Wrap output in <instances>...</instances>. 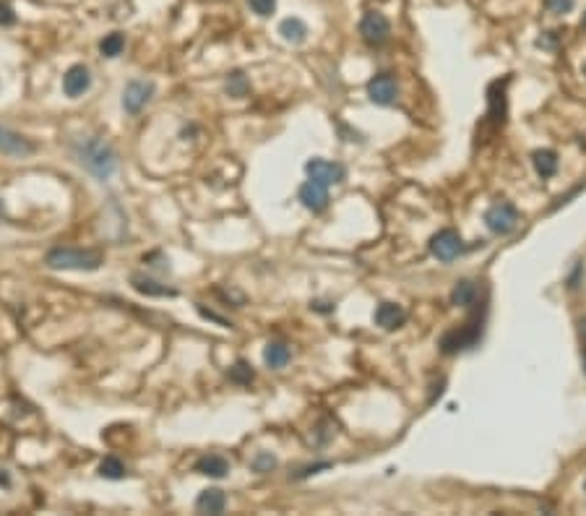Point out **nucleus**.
Here are the masks:
<instances>
[{
	"label": "nucleus",
	"mask_w": 586,
	"mask_h": 516,
	"mask_svg": "<svg viewBox=\"0 0 586 516\" xmlns=\"http://www.w3.org/2000/svg\"><path fill=\"white\" fill-rule=\"evenodd\" d=\"M360 34L370 47H381L391 34V24L381 11H367L360 21Z\"/></svg>",
	"instance_id": "nucleus-3"
},
{
	"label": "nucleus",
	"mask_w": 586,
	"mask_h": 516,
	"mask_svg": "<svg viewBox=\"0 0 586 516\" xmlns=\"http://www.w3.org/2000/svg\"><path fill=\"white\" fill-rule=\"evenodd\" d=\"M247 6H250L253 13H258V16H271L276 8V0H247Z\"/></svg>",
	"instance_id": "nucleus-28"
},
{
	"label": "nucleus",
	"mask_w": 586,
	"mask_h": 516,
	"mask_svg": "<svg viewBox=\"0 0 586 516\" xmlns=\"http://www.w3.org/2000/svg\"><path fill=\"white\" fill-rule=\"evenodd\" d=\"M196 472L198 475H206V477H227L229 472V461L224 459V456H219V454H209V456H201V459L196 461Z\"/></svg>",
	"instance_id": "nucleus-15"
},
{
	"label": "nucleus",
	"mask_w": 586,
	"mask_h": 516,
	"mask_svg": "<svg viewBox=\"0 0 586 516\" xmlns=\"http://www.w3.org/2000/svg\"><path fill=\"white\" fill-rule=\"evenodd\" d=\"M396 94H399V86H396V79L388 74H378L370 79L367 83V97L370 102H376L381 107H388L396 102Z\"/></svg>",
	"instance_id": "nucleus-7"
},
{
	"label": "nucleus",
	"mask_w": 586,
	"mask_h": 516,
	"mask_svg": "<svg viewBox=\"0 0 586 516\" xmlns=\"http://www.w3.org/2000/svg\"><path fill=\"white\" fill-rule=\"evenodd\" d=\"M407 321V311H404L402 305L396 303H381L376 308V323L381 326V329H399L402 323Z\"/></svg>",
	"instance_id": "nucleus-13"
},
{
	"label": "nucleus",
	"mask_w": 586,
	"mask_h": 516,
	"mask_svg": "<svg viewBox=\"0 0 586 516\" xmlns=\"http://www.w3.org/2000/svg\"><path fill=\"white\" fill-rule=\"evenodd\" d=\"M130 285H133L136 292H141V295H146V297H175L177 295L172 287L159 285V282L144 277V274H133V277H130Z\"/></svg>",
	"instance_id": "nucleus-14"
},
{
	"label": "nucleus",
	"mask_w": 586,
	"mask_h": 516,
	"mask_svg": "<svg viewBox=\"0 0 586 516\" xmlns=\"http://www.w3.org/2000/svg\"><path fill=\"white\" fill-rule=\"evenodd\" d=\"M229 378L235 383H250L253 381V368L247 365L245 360H240V362H235V368H229Z\"/></svg>",
	"instance_id": "nucleus-25"
},
{
	"label": "nucleus",
	"mask_w": 586,
	"mask_h": 516,
	"mask_svg": "<svg viewBox=\"0 0 586 516\" xmlns=\"http://www.w3.org/2000/svg\"><path fill=\"white\" fill-rule=\"evenodd\" d=\"M92 86V76H89V68L86 65H71L63 76V92L68 97H81L86 89Z\"/></svg>",
	"instance_id": "nucleus-12"
},
{
	"label": "nucleus",
	"mask_w": 586,
	"mask_h": 516,
	"mask_svg": "<svg viewBox=\"0 0 586 516\" xmlns=\"http://www.w3.org/2000/svg\"><path fill=\"white\" fill-rule=\"evenodd\" d=\"M0 485H6V488H8V485H11L8 475H6V472H3V470H0Z\"/></svg>",
	"instance_id": "nucleus-31"
},
{
	"label": "nucleus",
	"mask_w": 586,
	"mask_h": 516,
	"mask_svg": "<svg viewBox=\"0 0 586 516\" xmlns=\"http://www.w3.org/2000/svg\"><path fill=\"white\" fill-rule=\"evenodd\" d=\"M11 24H16V13L8 3H0V27H11Z\"/></svg>",
	"instance_id": "nucleus-29"
},
{
	"label": "nucleus",
	"mask_w": 586,
	"mask_h": 516,
	"mask_svg": "<svg viewBox=\"0 0 586 516\" xmlns=\"http://www.w3.org/2000/svg\"><path fill=\"white\" fill-rule=\"evenodd\" d=\"M151 94H154V83L151 81H141V79L130 81L125 86V92H123V110L136 115V112H141L149 104Z\"/></svg>",
	"instance_id": "nucleus-6"
},
{
	"label": "nucleus",
	"mask_w": 586,
	"mask_h": 516,
	"mask_svg": "<svg viewBox=\"0 0 586 516\" xmlns=\"http://www.w3.org/2000/svg\"><path fill=\"white\" fill-rule=\"evenodd\" d=\"M573 3L576 0H545V8L555 16H563V13H571L573 11Z\"/></svg>",
	"instance_id": "nucleus-27"
},
{
	"label": "nucleus",
	"mask_w": 586,
	"mask_h": 516,
	"mask_svg": "<svg viewBox=\"0 0 586 516\" xmlns=\"http://www.w3.org/2000/svg\"><path fill=\"white\" fill-rule=\"evenodd\" d=\"M475 300H477V285L475 282H469V279L458 282V285L454 287V292H451V303L454 305H472Z\"/></svg>",
	"instance_id": "nucleus-21"
},
{
	"label": "nucleus",
	"mask_w": 586,
	"mask_h": 516,
	"mask_svg": "<svg viewBox=\"0 0 586 516\" xmlns=\"http://www.w3.org/2000/svg\"><path fill=\"white\" fill-rule=\"evenodd\" d=\"M289 358H292V352H289V347L282 344V341H271V344H266L264 360H266V365H268V368H284V365L289 362Z\"/></svg>",
	"instance_id": "nucleus-19"
},
{
	"label": "nucleus",
	"mask_w": 586,
	"mask_h": 516,
	"mask_svg": "<svg viewBox=\"0 0 586 516\" xmlns=\"http://www.w3.org/2000/svg\"><path fill=\"white\" fill-rule=\"evenodd\" d=\"M584 370H586V355H584Z\"/></svg>",
	"instance_id": "nucleus-33"
},
{
	"label": "nucleus",
	"mask_w": 586,
	"mask_h": 516,
	"mask_svg": "<svg viewBox=\"0 0 586 516\" xmlns=\"http://www.w3.org/2000/svg\"><path fill=\"white\" fill-rule=\"evenodd\" d=\"M123 47H125V37H123L120 32H112V34H107V37L100 42V53L104 57H118L120 53H123Z\"/></svg>",
	"instance_id": "nucleus-22"
},
{
	"label": "nucleus",
	"mask_w": 586,
	"mask_h": 516,
	"mask_svg": "<svg viewBox=\"0 0 586 516\" xmlns=\"http://www.w3.org/2000/svg\"><path fill=\"white\" fill-rule=\"evenodd\" d=\"M247 89H250V83H247V79H245V74H243V71H235V74H229V79H227L229 97H245Z\"/></svg>",
	"instance_id": "nucleus-24"
},
{
	"label": "nucleus",
	"mask_w": 586,
	"mask_h": 516,
	"mask_svg": "<svg viewBox=\"0 0 586 516\" xmlns=\"http://www.w3.org/2000/svg\"><path fill=\"white\" fill-rule=\"evenodd\" d=\"M584 76H586V65H584Z\"/></svg>",
	"instance_id": "nucleus-34"
},
{
	"label": "nucleus",
	"mask_w": 586,
	"mask_h": 516,
	"mask_svg": "<svg viewBox=\"0 0 586 516\" xmlns=\"http://www.w3.org/2000/svg\"><path fill=\"white\" fill-rule=\"evenodd\" d=\"M479 339V323H464L461 329H454V332L443 334L440 339V350L446 355H454L458 350H467L475 341Z\"/></svg>",
	"instance_id": "nucleus-5"
},
{
	"label": "nucleus",
	"mask_w": 586,
	"mask_h": 516,
	"mask_svg": "<svg viewBox=\"0 0 586 516\" xmlns=\"http://www.w3.org/2000/svg\"><path fill=\"white\" fill-rule=\"evenodd\" d=\"M531 162H534V170L540 172V177H552L558 172V154L552 149H540L531 154Z\"/></svg>",
	"instance_id": "nucleus-17"
},
{
	"label": "nucleus",
	"mask_w": 586,
	"mask_h": 516,
	"mask_svg": "<svg viewBox=\"0 0 586 516\" xmlns=\"http://www.w3.org/2000/svg\"><path fill=\"white\" fill-rule=\"evenodd\" d=\"M578 326H581V337H584V339H586V315H584V318H581V323H578Z\"/></svg>",
	"instance_id": "nucleus-32"
},
{
	"label": "nucleus",
	"mask_w": 586,
	"mask_h": 516,
	"mask_svg": "<svg viewBox=\"0 0 586 516\" xmlns=\"http://www.w3.org/2000/svg\"><path fill=\"white\" fill-rule=\"evenodd\" d=\"M100 475L107 480H123L125 477V464L118 456H104L100 464Z\"/></svg>",
	"instance_id": "nucleus-23"
},
{
	"label": "nucleus",
	"mask_w": 586,
	"mask_h": 516,
	"mask_svg": "<svg viewBox=\"0 0 586 516\" xmlns=\"http://www.w3.org/2000/svg\"><path fill=\"white\" fill-rule=\"evenodd\" d=\"M274 467H276V456H271L268 452L256 454V459H253V470L256 472H271Z\"/></svg>",
	"instance_id": "nucleus-26"
},
{
	"label": "nucleus",
	"mask_w": 586,
	"mask_h": 516,
	"mask_svg": "<svg viewBox=\"0 0 586 516\" xmlns=\"http://www.w3.org/2000/svg\"><path fill=\"white\" fill-rule=\"evenodd\" d=\"M45 264L63 271H97L102 266V253L81 248H53L45 256Z\"/></svg>",
	"instance_id": "nucleus-2"
},
{
	"label": "nucleus",
	"mask_w": 586,
	"mask_h": 516,
	"mask_svg": "<svg viewBox=\"0 0 586 516\" xmlns=\"http://www.w3.org/2000/svg\"><path fill=\"white\" fill-rule=\"evenodd\" d=\"M461 238H458V232L456 230H440L435 238L430 240V250H432V256L435 258H440V261H454V258L461 253Z\"/></svg>",
	"instance_id": "nucleus-8"
},
{
	"label": "nucleus",
	"mask_w": 586,
	"mask_h": 516,
	"mask_svg": "<svg viewBox=\"0 0 586 516\" xmlns=\"http://www.w3.org/2000/svg\"><path fill=\"white\" fill-rule=\"evenodd\" d=\"M34 144L29 139H24L16 130L0 125V154H8V157H29L34 154Z\"/></svg>",
	"instance_id": "nucleus-9"
},
{
	"label": "nucleus",
	"mask_w": 586,
	"mask_h": 516,
	"mask_svg": "<svg viewBox=\"0 0 586 516\" xmlns=\"http://www.w3.org/2000/svg\"><path fill=\"white\" fill-rule=\"evenodd\" d=\"M224 506H227V496H224L219 488L203 490L201 496L196 498V508H198L201 514H222Z\"/></svg>",
	"instance_id": "nucleus-16"
},
{
	"label": "nucleus",
	"mask_w": 586,
	"mask_h": 516,
	"mask_svg": "<svg viewBox=\"0 0 586 516\" xmlns=\"http://www.w3.org/2000/svg\"><path fill=\"white\" fill-rule=\"evenodd\" d=\"M584 27H586V19H584Z\"/></svg>",
	"instance_id": "nucleus-35"
},
{
	"label": "nucleus",
	"mask_w": 586,
	"mask_h": 516,
	"mask_svg": "<svg viewBox=\"0 0 586 516\" xmlns=\"http://www.w3.org/2000/svg\"><path fill=\"white\" fill-rule=\"evenodd\" d=\"M540 47H555V34L552 32H547L545 37H540V42H537Z\"/></svg>",
	"instance_id": "nucleus-30"
},
{
	"label": "nucleus",
	"mask_w": 586,
	"mask_h": 516,
	"mask_svg": "<svg viewBox=\"0 0 586 516\" xmlns=\"http://www.w3.org/2000/svg\"><path fill=\"white\" fill-rule=\"evenodd\" d=\"M485 222L495 235H508V232H513L516 230V224H519V212H516L513 203H505V201L495 203V206L487 209Z\"/></svg>",
	"instance_id": "nucleus-4"
},
{
	"label": "nucleus",
	"mask_w": 586,
	"mask_h": 516,
	"mask_svg": "<svg viewBox=\"0 0 586 516\" xmlns=\"http://www.w3.org/2000/svg\"><path fill=\"white\" fill-rule=\"evenodd\" d=\"M300 201H303L305 209H311V212L318 214L329 206V191H326V185L318 183V180H308V183L300 188Z\"/></svg>",
	"instance_id": "nucleus-11"
},
{
	"label": "nucleus",
	"mask_w": 586,
	"mask_h": 516,
	"mask_svg": "<svg viewBox=\"0 0 586 516\" xmlns=\"http://www.w3.org/2000/svg\"><path fill=\"white\" fill-rule=\"evenodd\" d=\"M76 159L83 170H89L97 180H110L118 170V154L115 149L107 144L100 136H92V139H81L74 147Z\"/></svg>",
	"instance_id": "nucleus-1"
},
{
	"label": "nucleus",
	"mask_w": 586,
	"mask_h": 516,
	"mask_svg": "<svg viewBox=\"0 0 586 516\" xmlns=\"http://www.w3.org/2000/svg\"><path fill=\"white\" fill-rule=\"evenodd\" d=\"M505 83L500 86V94H498V83H493L490 86V118L495 120V123H500L503 125L505 120Z\"/></svg>",
	"instance_id": "nucleus-20"
},
{
	"label": "nucleus",
	"mask_w": 586,
	"mask_h": 516,
	"mask_svg": "<svg viewBox=\"0 0 586 516\" xmlns=\"http://www.w3.org/2000/svg\"><path fill=\"white\" fill-rule=\"evenodd\" d=\"M305 170H308L311 180H318V183H323V185H334V183H341V180H344V167L336 165V162L311 159V162L305 165Z\"/></svg>",
	"instance_id": "nucleus-10"
},
{
	"label": "nucleus",
	"mask_w": 586,
	"mask_h": 516,
	"mask_svg": "<svg viewBox=\"0 0 586 516\" xmlns=\"http://www.w3.org/2000/svg\"><path fill=\"white\" fill-rule=\"evenodd\" d=\"M279 34H282L287 42L300 45V42L308 39V27H305L303 19H294V16H289V19H284L282 24H279Z\"/></svg>",
	"instance_id": "nucleus-18"
}]
</instances>
